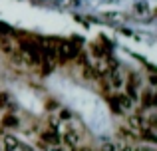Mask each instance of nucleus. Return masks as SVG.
<instances>
[{"label": "nucleus", "mask_w": 157, "mask_h": 151, "mask_svg": "<svg viewBox=\"0 0 157 151\" xmlns=\"http://www.w3.org/2000/svg\"><path fill=\"white\" fill-rule=\"evenodd\" d=\"M54 52H56V62L66 64L78 58L82 52V40L80 38H68V40H54Z\"/></svg>", "instance_id": "obj_1"}, {"label": "nucleus", "mask_w": 157, "mask_h": 151, "mask_svg": "<svg viewBox=\"0 0 157 151\" xmlns=\"http://www.w3.org/2000/svg\"><path fill=\"white\" fill-rule=\"evenodd\" d=\"M105 100H107V104H109V108H111L113 113H125V111H129V109L133 108V100H131L125 92H119V89L107 93Z\"/></svg>", "instance_id": "obj_2"}, {"label": "nucleus", "mask_w": 157, "mask_h": 151, "mask_svg": "<svg viewBox=\"0 0 157 151\" xmlns=\"http://www.w3.org/2000/svg\"><path fill=\"white\" fill-rule=\"evenodd\" d=\"M123 88H125V93L131 97V100H137L139 96V89H141V81H139L137 74H133V72H129V74H125V80H123Z\"/></svg>", "instance_id": "obj_3"}, {"label": "nucleus", "mask_w": 157, "mask_h": 151, "mask_svg": "<svg viewBox=\"0 0 157 151\" xmlns=\"http://www.w3.org/2000/svg\"><path fill=\"white\" fill-rule=\"evenodd\" d=\"M0 127H4V129H16V127H20V117L16 115L12 109H8V111L2 115V119H0Z\"/></svg>", "instance_id": "obj_4"}, {"label": "nucleus", "mask_w": 157, "mask_h": 151, "mask_svg": "<svg viewBox=\"0 0 157 151\" xmlns=\"http://www.w3.org/2000/svg\"><path fill=\"white\" fill-rule=\"evenodd\" d=\"M4 109H12V100H10V93L0 92V111H4Z\"/></svg>", "instance_id": "obj_5"}, {"label": "nucleus", "mask_w": 157, "mask_h": 151, "mask_svg": "<svg viewBox=\"0 0 157 151\" xmlns=\"http://www.w3.org/2000/svg\"><path fill=\"white\" fill-rule=\"evenodd\" d=\"M2 143H4V147H6V151H14L16 147H18V139L12 137V135H4L2 137Z\"/></svg>", "instance_id": "obj_6"}, {"label": "nucleus", "mask_w": 157, "mask_h": 151, "mask_svg": "<svg viewBox=\"0 0 157 151\" xmlns=\"http://www.w3.org/2000/svg\"><path fill=\"white\" fill-rule=\"evenodd\" d=\"M58 108H60V104H58L56 100H48L46 101V109H48V111H56Z\"/></svg>", "instance_id": "obj_7"}]
</instances>
